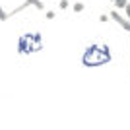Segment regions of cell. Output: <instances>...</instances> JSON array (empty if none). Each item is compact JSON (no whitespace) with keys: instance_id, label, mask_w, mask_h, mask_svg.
<instances>
[{"instance_id":"obj_1","label":"cell","mask_w":130,"mask_h":130,"mask_svg":"<svg viewBox=\"0 0 130 130\" xmlns=\"http://www.w3.org/2000/svg\"><path fill=\"white\" fill-rule=\"evenodd\" d=\"M111 60V53L105 45H91V47H87L84 56H82V62L89 68L93 66H99V64H105Z\"/></svg>"},{"instance_id":"obj_2","label":"cell","mask_w":130,"mask_h":130,"mask_svg":"<svg viewBox=\"0 0 130 130\" xmlns=\"http://www.w3.org/2000/svg\"><path fill=\"white\" fill-rule=\"evenodd\" d=\"M43 47L41 45V35L39 33H27V35H22L20 41H18V53L20 54H29L35 53Z\"/></svg>"},{"instance_id":"obj_3","label":"cell","mask_w":130,"mask_h":130,"mask_svg":"<svg viewBox=\"0 0 130 130\" xmlns=\"http://www.w3.org/2000/svg\"><path fill=\"white\" fill-rule=\"evenodd\" d=\"M109 18H111V20H113L115 23H119L120 27H122V29H126V31H130V22L128 20H126V18H122L119 14V12L117 10H113V12H109Z\"/></svg>"},{"instance_id":"obj_4","label":"cell","mask_w":130,"mask_h":130,"mask_svg":"<svg viewBox=\"0 0 130 130\" xmlns=\"http://www.w3.org/2000/svg\"><path fill=\"white\" fill-rule=\"evenodd\" d=\"M113 4H115L117 10H124L126 4H128V0H113Z\"/></svg>"},{"instance_id":"obj_5","label":"cell","mask_w":130,"mask_h":130,"mask_svg":"<svg viewBox=\"0 0 130 130\" xmlns=\"http://www.w3.org/2000/svg\"><path fill=\"white\" fill-rule=\"evenodd\" d=\"M8 20V12L2 8V4H0V22H6Z\"/></svg>"},{"instance_id":"obj_6","label":"cell","mask_w":130,"mask_h":130,"mask_svg":"<svg viewBox=\"0 0 130 130\" xmlns=\"http://www.w3.org/2000/svg\"><path fill=\"white\" fill-rule=\"evenodd\" d=\"M72 8H74V12H78V14H80V12H84V8H86V6L82 4V2H76V4L72 6Z\"/></svg>"},{"instance_id":"obj_7","label":"cell","mask_w":130,"mask_h":130,"mask_svg":"<svg viewBox=\"0 0 130 130\" xmlns=\"http://www.w3.org/2000/svg\"><path fill=\"white\" fill-rule=\"evenodd\" d=\"M68 6H70V2H68V0H60V2H58V8H60V10H66Z\"/></svg>"},{"instance_id":"obj_8","label":"cell","mask_w":130,"mask_h":130,"mask_svg":"<svg viewBox=\"0 0 130 130\" xmlns=\"http://www.w3.org/2000/svg\"><path fill=\"white\" fill-rule=\"evenodd\" d=\"M45 18H47V20H53L54 18V10H47L45 12Z\"/></svg>"},{"instance_id":"obj_9","label":"cell","mask_w":130,"mask_h":130,"mask_svg":"<svg viewBox=\"0 0 130 130\" xmlns=\"http://www.w3.org/2000/svg\"><path fill=\"white\" fill-rule=\"evenodd\" d=\"M124 14H126V18H128V20H130V2H128V4H126V8H124Z\"/></svg>"},{"instance_id":"obj_10","label":"cell","mask_w":130,"mask_h":130,"mask_svg":"<svg viewBox=\"0 0 130 130\" xmlns=\"http://www.w3.org/2000/svg\"><path fill=\"white\" fill-rule=\"evenodd\" d=\"M99 20H101V22H109L111 18H109V16H105V14H103V16H99Z\"/></svg>"}]
</instances>
